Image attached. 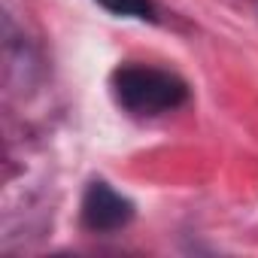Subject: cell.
I'll return each instance as SVG.
<instances>
[{"label":"cell","instance_id":"obj_2","mask_svg":"<svg viewBox=\"0 0 258 258\" xmlns=\"http://www.w3.org/2000/svg\"><path fill=\"white\" fill-rule=\"evenodd\" d=\"M134 207L131 201H124L115 188H109L106 182H91L85 198H82V222L88 231H118L131 222Z\"/></svg>","mask_w":258,"mask_h":258},{"label":"cell","instance_id":"obj_1","mask_svg":"<svg viewBox=\"0 0 258 258\" xmlns=\"http://www.w3.org/2000/svg\"><path fill=\"white\" fill-rule=\"evenodd\" d=\"M112 91H115V100L134 115H161L176 109L188 97V88L182 79H176L167 70L140 67V64L118 67L112 76Z\"/></svg>","mask_w":258,"mask_h":258},{"label":"cell","instance_id":"obj_3","mask_svg":"<svg viewBox=\"0 0 258 258\" xmlns=\"http://www.w3.org/2000/svg\"><path fill=\"white\" fill-rule=\"evenodd\" d=\"M97 4L112 13V16H127V19H155L152 0H97Z\"/></svg>","mask_w":258,"mask_h":258}]
</instances>
